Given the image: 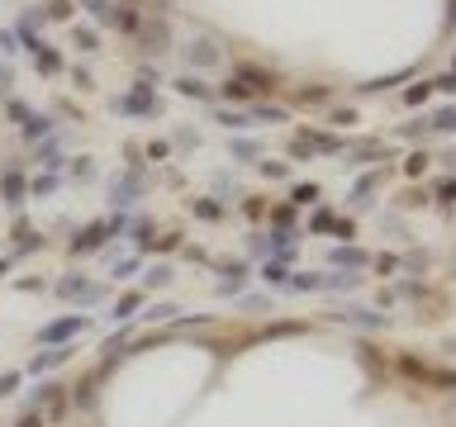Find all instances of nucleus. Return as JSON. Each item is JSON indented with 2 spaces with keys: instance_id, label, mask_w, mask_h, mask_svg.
I'll return each instance as SVG.
<instances>
[{
  "instance_id": "obj_10",
  "label": "nucleus",
  "mask_w": 456,
  "mask_h": 427,
  "mask_svg": "<svg viewBox=\"0 0 456 427\" xmlns=\"http://www.w3.org/2000/svg\"><path fill=\"white\" fill-rule=\"evenodd\" d=\"M366 261H371V257H366L361 247H333V266H338V271H343V266H347V271H361Z\"/></svg>"
},
{
  "instance_id": "obj_23",
  "label": "nucleus",
  "mask_w": 456,
  "mask_h": 427,
  "mask_svg": "<svg viewBox=\"0 0 456 427\" xmlns=\"http://www.w3.org/2000/svg\"><path fill=\"white\" fill-rule=\"evenodd\" d=\"M72 43H77L81 53H95V48H100V38H95V29H77V33H72Z\"/></svg>"
},
{
  "instance_id": "obj_41",
  "label": "nucleus",
  "mask_w": 456,
  "mask_h": 427,
  "mask_svg": "<svg viewBox=\"0 0 456 427\" xmlns=\"http://www.w3.org/2000/svg\"><path fill=\"white\" fill-rule=\"evenodd\" d=\"M314 228H319V233H328V228H333V214L319 209V214H314Z\"/></svg>"
},
{
  "instance_id": "obj_33",
  "label": "nucleus",
  "mask_w": 456,
  "mask_h": 427,
  "mask_svg": "<svg viewBox=\"0 0 456 427\" xmlns=\"http://www.w3.org/2000/svg\"><path fill=\"white\" fill-rule=\"evenodd\" d=\"M48 15L53 19H72V0H48Z\"/></svg>"
},
{
  "instance_id": "obj_15",
  "label": "nucleus",
  "mask_w": 456,
  "mask_h": 427,
  "mask_svg": "<svg viewBox=\"0 0 456 427\" xmlns=\"http://www.w3.org/2000/svg\"><path fill=\"white\" fill-rule=\"evenodd\" d=\"M53 134V119H43V114H24V138H48Z\"/></svg>"
},
{
  "instance_id": "obj_20",
  "label": "nucleus",
  "mask_w": 456,
  "mask_h": 427,
  "mask_svg": "<svg viewBox=\"0 0 456 427\" xmlns=\"http://www.w3.org/2000/svg\"><path fill=\"white\" fill-rule=\"evenodd\" d=\"M114 24L124 29V33H138V15H134V5H114Z\"/></svg>"
},
{
  "instance_id": "obj_40",
  "label": "nucleus",
  "mask_w": 456,
  "mask_h": 427,
  "mask_svg": "<svg viewBox=\"0 0 456 427\" xmlns=\"http://www.w3.org/2000/svg\"><path fill=\"white\" fill-rule=\"evenodd\" d=\"M38 161H43V166H57V143H48V147H38Z\"/></svg>"
},
{
  "instance_id": "obj_37",
  "label": "nucleus",
  "mask_w": 456,
  "mask_h": 427,
  "mask_svg": "<svg viewBox=\"0 0 456 427\" xmlns=\"http://www.w3.org/2000/svg\"><path fill=\"white\" fill-rule=\"evenodd\" d=\"M432 90H442V95H452V90H456V76H452V72H442V76L432 81Z\"/></svg>"
},
{
  "instance_id": "obj_3",
  "label": "nucleus",
  "mask_w": 456,
  "mask_h": 427,
  "mask_svg": "<svg viewBox=\"0 0 456 427\" xmlns=\"http://www.w3.org/2000/svg\"><path fill=\"white\" fill-rule=\"evenodd\" d=\"M0 200H5L10 209H19V204L29 200V181H24L19 166H5V171H0Z\"/></svg>"
},
{
  "instance_id": "obj_38",
  "label": "nucleus",
  "mask_w": 456,
  "mask_h": 427,
  "mask_svg": "<svg viewBox=\"0 0 456 427\" xmlns=\"http://www.w3.org/2000/svg\"><path fill=\"white\" fill-rule=\"evenodd\" d=\"M262 176H271V181H281V176H285V161H262Z\"/></svg>"
},
{
  "instance_id": "obj_22",
  "label": "nucleus",
  "mask_w": 456,
  "mask_h": 427,
  "mask_svg": "<svg viewBox=\"0 0 456 427\" xmlns=\"http://www.w3.org/2000/svg\"><path fill=\"white\" fill-rule=\"evenodd\" d=\"M171 275H176V271L166 266V261H157V266H148V275H143V285H166Z\"/></svg>"
},
{
  "instance_id": "obj_11",
  "label": "nucleus",
  "mask_w": 456,
  "mask_h": 427,
  "mask_svg": "<svg viewBox=\"0 0 456 427\" xmlns=\"http://www.w3.org/2000/svg\"><path fill=\"white\" fill-rule=\"evenodd\" d=\"M67 356H72V347H48V351H38V356H33V366H29V371L43 375V371H53V366H62Z\"/></svg>"
},
{
  "instance_id": "obj_27",
  "label": "nucleus",
  "mask_w": 456,
  "mask_h": 427,
  "mask_svg": "<svg viewBox=\"0 0 456 427\" xmlns=\"http://www.w3.org/2000/svg\"><path fill=\"white\" fill-rule=\"evenodd\" d=\"M223 95H228V100H252V90H247L238 76H228V81H223Z\"/></svg>"
},
{
  "instance_id": "obj_17",
  "label": "nucleus",
  "mask_w": 456,
  "mask_h": 427,
  "mask_svg": "<svg viewBox=\"0 0 456 427\" xmlns=\"http://www.w3.org/2000/svg\"><path fill=\"white\" fill-rule=\"evenodd\" d=\"M223 275H228V280H223L219 290L233 294V290H242V280H247V266H242V261H233V266H223Z\"/></svg>"
},
{
  "instance_id": "obj_14",
  "label": "nucleus",
  "mask_w": 456,
  "mask_h": 427,
  "mask_svg": "<svg viewBox=\"0 0 456 427\" xmlns=\"http://www.w3.org/2000/svg\"><path fill=\"white\" fill-rule=\"evenodd\" d=\"M138 309H143V290H129V294H119V304H114V319H134Z\"/></svg>"
},
{
  "instance_id": "obj_28",
  "label": "nucleus",
  "mask_w": 456,
  "mask_h": 427,
  "mask_svg": "<svg viewBox=\"0 0 456 427\" xmlns=\"http://www.w3.org/2000/svg\"><path fill=\"white\" fill-rule=\"evenodd\" d=\"M428 95H432V81L414 86V90H404V100H409V105H428Z\"/></svg>"
},
{
  "instance_id": "obj_32",
  "label": "nucleus",
  "mask_w": 456,
  "mask_h": 427,
  "mask_svg": "<svg viewBox=\"0 0 456 427\" xmlns=\"http://www.w3.org/2000/svg\"><path fill=\"white\" fill-rule=\"evenodd\" d=\"M319 200V186L309 181V186H295V204H314Z\"/></svg>"
},
{
  "instance_id": "obj_34",
  "label": "nucleus",
  "mask_w": 456,
  "mask_h": 427,
  "mask_svg": "<svg viewBox=\"0 0 456 427\" xmlns=\"http://www.w3.org/2000/svg\"><path fill=\"white\" fill-rule=\"evenodd\" d=\"M290 285H295V290H323V275H295Z\"/></svg>"
},
{
  "instance_id": "obj_4",
  "label": "nucleus",
  "mask_w": 456,
  "mask_h": 427,
  "mask_svg": "<svg viewBox=\"0 0 456 427\" xmlns=\"http://www.w3.org/2000/svg\"><path fill=\"white\" fill-rule=\"evenodd\" d=\"M138 195H143V176H138V171L114 176V181H109V204H114V209H129Z\"/></svg>"
},
{
  "instance_id": "obj_2",
  "label": "nucleus",
  "mask_w": 456,
  "mask_h": 427,
  "mask_svg": "<svg viewBox=\"0 0 456 427\" xmlns=\"http://www.w3.org/2000/svg\"><path fill=\"white\" fill-rule=\"evenodd\" d=\"M86 328H91V323L81 319V314H67V319L48 323V328H43V332H38V342H43V347H62V342H67V337H77V332H86Z\"/></svg>"
},
{
  "instance_id": "obj_21",
  "label": "nucleus",
  "mask_w": 456,
  "mask_h": 427,
  "mask_svg": "<svg viewBox=\"0 0 456 427\" xmlns=\"http://www.w3.org/2000/svg\"><path fill=\"white\" fill-rule=\"evenodd\" d=\"M81 5H86L100 24H114V5H109V0H81Z\"/></svg>"
},
{
  "instance_id": "obj_16",
  "label": "nucleus",
  "mask_w": 456,
  "mask_h": 427,
  "mask_svg": "<svg viewBox=\"0 0 456 427\" xmlns=\"http://www.w3.org/2000/svg\"><path fill=\"white\" fill-rule=\"evenodd\" d=\"M190 214L205 218V223H219V218H223V209H219L214 200H190Z\"/></svg>"
},
{
  "instance_id": "obj_1",
  "label": "nucleus",
  "mask_w": 456,
  "mask_h": 427,
  "mask_svg": "<svg viewBox=\"0 0 456 427\" xmlns=\"http://www.w3.org/2000/svg\"><path fill=\"white\" fill-rule=\"evenodd\" d=\"M114 233H124V214L109 218V223H91V228H81L77 238H72V257H91V252H100L105 238H114Z\"/></svg>"
},
{
  "instance_id": "obj_12",
  "label": "nucleus",
  "mask_w": 456,
  "mask_h": 427,
  "mask_svg": "<svg viewBox=\"0 0 456 427\" xmlns=\"http://www.w3.org/2000/svg\"><path fill=\"white\" fill-rule=\"evenodd\" d=\"M33 67H38L43 76H57V72H62V57H57L48 43H38V48H33Z\"/></svg>"
},
{
  "instance_id": "obj_31",
  "label": "nucleus",
  "mask_w": 456,
  "mask_h": 427,
  "mask_svg": "<svg viewBox=\"0 0 456 427\" xmlns=\"http://www.w3.org/2000/svg\"><path fill=\"white\" fill-rule=\"evenodd\" d=\"M148 319H152V323H166V319H176V304H152V309H148Z\"/></svg>"
},
{
  "instance_id": "obj_29",
  "label": "nucleus",
  "mask_w": 456,
  "mask_h": 427,
  "mask_svg": "<svg viewBox=\"0 0 456 427\" xmlns=\"http://www.w3.org/2000/svg\"><path fill=\"white\" fill-rule=\"evenodd\" d=\"M452 124H456L452 105H442V109H437V114H432V129H442V134H447V129H452Z\"/></svg>"
},
{
  "instance_id": "obj_26",
  "label": "nucleus",
  "mask_w": 456,
  "mask_h": 427,
  "mask_svg": "<svg viewBox=\"0 0 456 427\" xmlns=\"http://www.w3.org/2000/svg\"><path fill=\"white\" fill-rule=\"evenodd\" d=\"M299 105H304V109H309V105H328V90H323V86L309 90V86H304V90H299Z\"/></svg>"
},
{
  "instance_id": "obj_36",
  "label": "nucleus",
  "mask_w": 456,
  "mask_h": 427,
  "mask_svg": "<svg viewBox=\"0 0 456 427\" xmlns=\"http://www.w3.org/2000/svg\"><path fill=\"white\" fill-rule=\"evenodd\" d=\"M19 389V371H5L0 375V394H15Z\"/></svg>"
},
{
  "instance_id": "obj_43",
  "label": "nucleus",
  "mask_w": 456,
  "mask_h": 427,
  "mask_svg": "<svg viewBox=\"0 0 456 427\" xmlns=\"http://www.w3.org/2000/svg\"><path fill=\"white\" fill-rule=\"evenodd\" d=\"M72 81H77L81 90H86V86H91V81H95V76H91V72H86V67H77V72H72Z\"/></svg>"
},
{
  "instance_id": "obj_18",
  "label": "nucleus",
  "mask_w": 456,
  "mask_h": 427,
  "mask_svg": "<svg viewBox=\"0 0 456 427\" xmlns=\"http://www.w3.org/2000/svg\"><path fill=\"white\" fill-rule=\"evenodd\" d=\"M214 119L223 124V129H252V119H247L242 109H214Z\"/></svg>"
},
{
  "instance_id": "obj_44",
  "label": "nucleus",
  "mask_w": 456,
  "mask_h": 427,
  "mask_svg": "<svg viewBox=\"0 0 456 427\" xmlns=\"http://www.w3.org/2000/svg\"><path fill=\"white\" fill-rule=\"evenodd\" d=\"M15 427H43V418H38V413H24V418H19Z\"/></svg>"
},
{
  "instance_id": "obj_24",
  "label": "nucleus",
  "mask_w": 456,
  "mask_h": 427,
  "mask_svg": "<svg viewBox=\"0 0 456 427\" xmlns=\"http://www.w3.org/2000/svg\"><path fill=\"white\" fill-rule=\"evenodd\" d=\"M214 48H210V43H190V62H195V67H210V62H214Z\"/></svg>"
},
{
  "instance_id": "obj_42",
  "label": "nucleus",
  "mask_w": 456,
  "mask_h": 427,
  "mask_svg": "<svg viewBox=\"0 0 456 427\" xmlns=\"http://www.w3.org/2000/svg\"><path fill=\"white\" fill-rule=\"evenodd\" d=\"M176 242H181V238H176V233H166V238H157V242H148V247H162V252H171V247H176Z\"/></svg>"
},
{
  "instance_id": "obj_19",
  "label": "nucleus",
  "mask_w": 456,
  "mask_h": 427,
  "mask_svg": "<svg viewBox=\"0 0 456 427\" xmlns=\"http://www.w3.org/2000/svg\"><path fill=\"white\" fill-rule=\"evenodd\" d=\"M242 114H247V119H257V124H281V119H285V109H276V105H252V109H242Z\"/></svg>"
},
{
  "instance_id": "obj_13",
  "label": "nucleus",
  "mask_w": 456,
  "mask_h": 427,
  "mask_svg": "<svg viewBox=\"0 0 456 427\" xmlns=\"http://www.w3.org/2000/svg\"><path fill=\"white\" fill-rule=\"evenodd\" d=\"M338 319H343V323H356V328H385V319H380V314H366V309H343Z\"/></svg>"
},
{
  "instance_id": "obj_25",
  "label": "nucleus",
  "mask_w": 456,
  "mask_h": 427,
  "mask_svg": "<svg viewBox=\"0 0 456 427\" xmlns=\"http://www.w3.org/2000/svg\"><path fill=\"white\" fill-rule=\"evenodd\" d=\"M262 275H267L271 285H290V271L281 266V261H267V266H262Z\"/></svg>"
},
{
  "instance_id": "obj_35",
  "label": "nucleus",
  "mask_w": 456,
  "mask_h": 427,
  "mask_svg": "<svg viewBox=\"0 0 456 427\" xmlns=\"http://www.w3.org/2000/svg\"><path fill=\"white\" fill-rule=\"evenodd\" d=\"M29 190H33V195H53V190H57V176H38Z\"/></svg>"
},
{
  "instance_id": "obj_9",
  "label": "nucleus",
  "mask_w": 456,
  "mask_h": 427,
  "mask_svg": "<svg viewBox=\"0 0 456 427\" xmlns=\"http://www.w3.org/2000/svg\"><path fill=\"white\" fill-rule=\"evenodd\" d=\"M233 76H238L242 86L252 90V95H257V90H271V86H276V81H271V72H262V67H238Z\"/></svg>"
},
{
  "instance_id": "obj_8",
  "label": "nucleus",
  "mask_w": 456,
  "mask_h": 427,
  "mask_svg": "<svg viewBox=\"0 0 456 427\" xmlns=\"http://www.w3.org/2000/svg\"><path fill=\"white\" fill-rule=\"evenodd\" d=\"M176 90H181L186 100H214V90H210L205 81L195 76V72H186V76H176Z\"/></svg>"
},
{
  "instance_id": "obj_46",
  "label": "nucleus",
  "mask_w": 456,
  "mask_h": 427,
  "mask_svg": "<svg viewBox=\"0 0 456 427\" xmlns=\"http://www.w3.org/2000/svg\"><path fill=\"white\" fill-rule=\"evenodd\" d=\"M157 5H162V10H166V5H171V0H157Z\"/></svg>"
},
{
  "instance_id": "obj_6",
  "label": "nucleus",
  "mask_w": 456,
  "mask_h": 427,
  "mask_svg": "<svg viewBox=\"0 0 456 427\" xmlns=\"http://www.w3.org/2000/svg\"><path fill=\"white\" fill-rule=\"evenodd\" d=\"M138 29H143V53L162 57L171 48V24H166V19H148V24H138Z\"/></svg>"
},
{
  "instance_id": "obj_7",
  "label": "nucleus",
  "mask_w": 456,
  "mask_h": 427,
  "mask_svg": "<svg viewBox=\"0 0 456 427\" xmlns=\"http://www.w3.org/2000/svg\"><path fill=\"white\" fill-rule=\"evenodd\" d=\"M114 109H119V114H152V109H157V100H152V86H143V81H138V90L119 95V100H114Z\"/></svg>"
},
{
  "instance_id": "obj_45",
  "label": "nucleus",
  "mask_w": 456,
  "mask_h": 427,
  "mask_svg": "<svg viewBox=\"0 0 456 427\" xmlns=\"http://www.w3.org/2000/svg\"><path fill=\"white\" fill-rule=\"evenodd\" d=\"M5 271H10V261H0V275H5Z\"/></svg>"
},
{
  "instance_id": "obj_30",
  "label": "nucleus",
  "mask_w": 456,
  "mask_h": 427,
  "mask_svg": "<svg viewBox=\"0 0 456 427\" xmlns=\"http://www.w3.org/2000/svg\"><path fill=\"white\" fill-rule=\"evenodd\" d=\"M404 171H409V176H423V171H428V152H414V157L404 161Z\"/></svg>"
},
{
  "instance_id": "obj_39",
  "label": "nucleus",
  "mask_w": 456,
  "mask_h": 427,
  "mask_svg": "<svg viewBox=\"0 0 456 427\" xmlns=\"http://www.w3.org/2000/svg\"><path fill=\"white\" fill-rule=\"evenodd\" d=\"M72 176H81V181H91V176H95V166H91V157H81L77 166H72Z\"/></svg>"
},
{
  "instance_id": "obj_5",
  "label": "nucleus",
  "mask_w": 456,
  "mask_h": 427,
  "mask_svg": "<svg viewBox=\"0 0 456 427\" xmlns=\"http://www.w3.org/2000/svg\"><path fill=\"white\" fill-rule=\"evenodd\" d=\"M57 294H62V299H72V304H95V299H100V285H95V280H81V275H67V280H62V285H57Z\"/></svg>"
}]
</instances>
